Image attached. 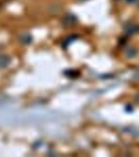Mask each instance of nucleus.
<instances>
[{
  "label": "nucleus",
  "instance_id": "1",
  "mask_svg": "<svg viewBox=\"0 0 139 157\" xmlns=\"http://www.w3.org/2000/svg\"><path fill=\"white\" fill-rule=\"evenodd\" d=\"M128 1H129V2H133L134 0H128Z\"/></svg>",
  "mask_w": 139,
  "mask_h": 157
}]
</instances>
